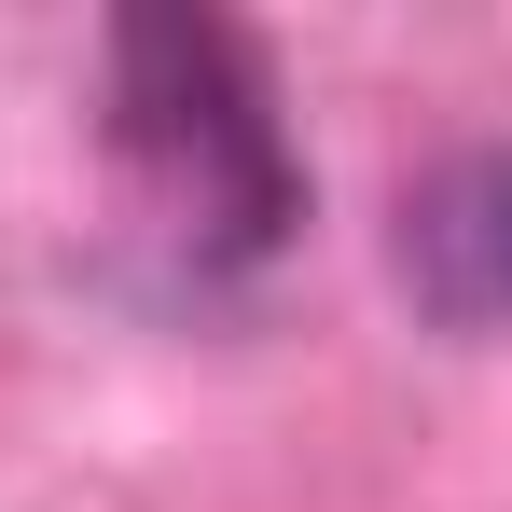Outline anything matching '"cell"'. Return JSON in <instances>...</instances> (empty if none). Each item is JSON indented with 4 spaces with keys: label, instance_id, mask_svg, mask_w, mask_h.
Returning <instances> with one entry per match:
<instances>
[{
    "label": "cell",
    "instance_id": "obj_1",
    "mask_svg": "<svg viewBox=\"0 0 512 512\" xmlns=\"http://www.w3.org/2000/svg\"><path fill=\"white\" fill-rule=\"evenodd\" d=\"M111 153L167 208L194 263H263L305 222V167L291 125L263 97V56L222 14H125L111 28Z\"/></svg>",
    "mask_w": 512,
    "mask_h": 512
},
{
    "label": "cell",
    "instance_id": "obj_2",
    "mask_svg": "<svg viewBox=\"0 0 512 512\" xmlns=\"http://www.w3.org/2000/svg\"><path fill=\"white\" fill-rule=\"evenodd\" d=\"M402 277L457 333H512V139L499 153H457L402 194Z\"/></svg>",
    "mask_w": 512,
    "mask_h": 512
}]
</instances>
